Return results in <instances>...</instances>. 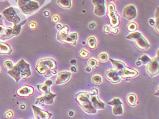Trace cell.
<instances>
[{
	"mask_svg": "<svg viewBox=\"0 0 159 119\" xmlns=\"http://www.w3.org/2000/svg\"><path fill=\"white\" fill-rule=\"evenodd\" d=\"M111 1H115V0H111Z\"/></svg>",
	"mask_w": 159,
	"mask_h": 119,
	"instance_id": "obj_51",
	"label": "cell"
},
{
	"mask_svg": "<svg viewBox=\"0 0 159 119\" xmlns=\"http://www.w3.org/2000/svg\"><path fill=\"white\" fill-rule=\"evenodd\" d=\"M110 61L113 65V68H114L113 70L117 71V72H119V71L122 70L123 69H124L126 67L124 63L122 61H119L114 60L112 59H110Z\"/></svg>",
	"mask_w": 159,
	"mask_h": 119,
	"instance_id": "obj_21",
	"label": "cell"
},
{
	"mask_svg": "<svg viewBox=\"0 0 159 119\" xmlns=\"http://www.w3.org/2000/svg\"><path fill=\"white\" fill-rule=\"evenodd\" d=\"M139 60H140L142 63L145 64V65H147L148 63L150 61V60H151V59H150V58L148 57L147 55H143L142 57L140 58V59H139Z\"/></svg>",
	"mask_w": 159,
	"mask_h": 119,
	"instance_id": "obj_31",
	"label": "cell"
},
{
	"mask_svg": "<svg viewBox=\"0 0 159 119\" xmlns=\"http://www.w3.org/2000/svg\"><path fill=\"white\" fill-rule=\"evenodd\" d=\"M59 21H60V19H59V16L58 15H54V16L52 17V21H53V23H58Z\"/></svg>",
	"mask_w": 159,
	"mask_h": 119,
	"instance_id": "obj_37",
	"label": "cell"
},
{
	"mask_svg": "<svg viewBox=\"0 0 159 119\" xmlns=\"http://www.w3.org/2000/svg\"><path fill=\"white\" fill-rule=\"evenodd\" d=\"M44 15H45V16H49V11H46V12L44 13Z\"/></svg>",
	"mask_w": 159,
	"mask_h": 119,
	"instance_id": "obj_46",
	"label": "cell"
},
{
	"mask_svg": "<svg viewBox=\"0 0 159 119\" xmlns=\"http://www.w3.org/2000/svg\"><path fill=\"white\" fill-rule=\"evenodd\" d=\"M34 89L31 86L24 85L19 88L17 91V95L19 97H27L34 94Z\"/></svg>",
	"mask_w": 159,
	"mask_h": 119,
	"instance_id": "obj_17",
	"label": "cell"
},
{
	"mask_svg": "<svg viewBox=\"0 0 159 119\" xmlns=\"http://www.w3.org/2000/svg\"><path fill=\"white\" fill-rule=\"evenodd\" d=\"M141 64H142V63H141V61L140 60L138 59V61H137L136 62V66H141Z\"/></svg>",
	"mask_w": 159,
	"mask_h": 119,
	"instance_id": "obj_42",
	"label": "cell"
},
{
	"mask_svg": "<svg viewBox=\"0 0 159 119\" xmlns=\"http://www.w3.org/2000/svg\"><path fill=\"white\" fill-rule=\"evenodd\" d=\"M68 31L69 28L68 26H62V29L59 30L57 34V40L62 43L75 46L78 40V34L77 32L68 33Z\"/></svg>",
	"mask_w": 159,
	"mask_h": 119,
	"instance_id": "obj_5",
	"label": "cell"
},
{
	"mask_svg": "<svg viewBox=\"0 0 159 119\" xmlns=\"http://www.w3.org/2000/svg\"><path fill=\"white\" fill-rule=\"evenodd\" d=\"M107 15L110 21V24L112 27H117L119 25V16L117 12L114 4H109L107 8Z\"/></svg>",
	"mask_w": 159,
	"mask_h": 119,
	"instance_id": "obj_9",
	"label": "cell"
},
{
	"mask_svg": "<svg viewBox=\"0 0 159 119\" xmlns=\"http://www.w3.org/2000/svg\"><path fill=\"white\" fill-rule=\"evenodd\" d=\"M4 116L7 118H12L13 117V112L11 110H8L4 114Z\"/></svg>",
	"mask_w": 159,
	"mask_h": 119,
	"instance_id": "obj_34",
	"label": "cell"
},
{
	"mask_svg": "<svg viewBox=\"0 0 159 119\" xmlns=\"http://www.w3.org/2000/svg\"><path fill=\"white\" fill-rule=\"evenodd\" d=\"M96 23L91 22L90 23V25H89V28H90V29H94L96 27Z\"/></svg>",
	"mask_w": 159,
	"mask_h": 119,
	"instance_id": "obj_38",
	"label": "cell"
},
{
	"mask_svg": "<svg viewBox=\"0 0 159 119\" xmlns=\"http://www.w3.org/2000/svg\"><path fill=\"white\" fill-rule=\"evenodd\" d=\"M87 44H88V47L91 49H95L97 45V40L95 37L90 36L88 38L87 40Z\"/></svg>",
	"mask_w": 159,
	"mask_h": 119,
	"instance_id": "obj_25",
	"label": "cell"
},
{
	"mask_svg": "<svg viewBox=\"0 0 159 119\" xmlns=\"http://www.w3.org/2000/svg\"><path fill=\"white\" fill-rule=\"evenodd\" d=\"M79 55L83 58H87V57H89V55H90V53H89L88 51H86V50L83 49L80 51Z\"/></svg>",
	"mask_w": 159,
	"mask_h": 119,
	"instance_id": "obj_33",
	"label": "cell"
},
{
	"mask_svg": "<svg viewBox=\"0 0 159 119\" xmlns=\"http://www.w3.org/2000/svg\"><path fill=\"white\" fill-rule=\"evenodd\" d=\"M57 3L64 9H70L72 6V0H57Z\"/></svg>",
	"mask_w": 159,
	"mask_h": 119,
	"instance_id": "obj_24",
	"label": "cell"
},
{
	"mask_svg": "<svg viewBox=\"0 0 159 119\" xmlns=\"http://www.w3.org/2000/svg\"><path fill=\"white\" fill-rule=\"evenodd\" d=\"M32 110L34 112L35 119H50L53 115L52 113L45 111V110L34 105H32Z\"/></svg>",
	"mask_w": 159,
	"mask_h": 119,
	"instance_id": "obj_15",
	"label": "cell"
},
{
	"mask_svg": "<svg viewBox=\"0 0 159 119\" xmlns=\"http://www.w3.org/2000/svg\"><path fill=\"white\" fill-rule=\"evenodd\" d=\"M56 27H57V29H58V30H60L61 29H62V25H61V24H58L57 26H56Z\"/></svg>",
	"mask_w": 159,
	"mask_h": 119,
	"instance_id": "obj_44",
	"label": "cell"
},
{
	"mask_svg": "<svg viewBox=\"0 0 159 119\" xmlns=\"http://www.w3.org/2000/svg\"><path fill=\"white\" fill-rule=\"evenodd\" d=\"M26 22L27 20H25L22 23L14 25L13 27H5V26L0 25V40H8L15 36H19L21 33V28Z\"/></svg>",
	"mask_w": 159,
	"mask_h": 119,
	"instance_id": "obj_4",
	"label": "cell"
},
{
	"mask_svg": "<svg viewBox=\"0 0 159 119\" xmlns=\"http://www.w3.org/2000/svg\"><path fill=\"white\" fill-rule=\"evenodd\" d=\"M69 116H74V112L73 111H70L69 112Z\"/></svg>",
	"mask_w": 159,
	"mask_h": 119,
	"instance_id": "obj_45",
	"label": "cell"
},
{
	"mask_svg": "<svg viewBox=\"0 0 159 119\" xmlns=\"http://www.w3.org/2000/svg\"><path fill=\"white\" fill-rule=\"evenodd\" d=\"M71 71H72V72H74V73H77V68H76L74 66H72L71 67Z\"/></svg>",
	"mask_w": 159,
	"mask_h": 119,
	"instance_id": "obj_41",
	"label": "cell"
},
{
	"mask_svg": "<svg viewBox=\"0 0 159 119\" xmlns=\"http://www.w3.org/2000/svg\"><path fill=\"white\" fill-rule=\"evenodd\" d=\"M18 5L24 14H31L40 8V5L33 0H18Z\"/></svg>",
	"mask_w": 159,
	"mask_h": 119,
	"instance_id": "obj_7",
	"label": "cell"
},
{
	"mask_svg": "<svg viewBox=\"0 0 159 119\" xmlns=\"http://www.w3.org/2000/svg\"><path fill=\"white\" fill-rule=\"evenodd\" d=\"M53 85V81L51 80H47L45 83L41 84H37L36 87L38 90L43 95L49 93L51 92V86Z\"/></svg>",
	"mask_w": 159,
	"mask_h": 119,
	"instance_id": "obj_20",
	"label": "cell"
},
{
	"mask_svg": "<svg viewBox=\"0 0 159 119\" xmlns=\"http://www.w3.org/2000/svg\"><path fill=\"white\" fill-rule=\"evenodd\" d=\"M137 8L134 5H128L124 8L123 16L128 21H132L137 17Z\"/></svg>",
	"mask_w": 159,
	"mask_h": 119,
	"instance_id": "obj_14",
	"label": "cell"
},
{
	"mask_svg": "<svg viewBox=\"0 0 159 119\" xmlns=\"http://www.w3.org/2000/svg\"><path fill=\"white\" fill-rule=\"evenodd\" d=\"M71 63L72 64H73V63H76V60L75 59H72Z\"/></svg>",
	"mask_w": 159,
	"mask_h": 119,
	"instance_id": "obj_47",
	"label": "cell"
},
{
	"mask_svg": "<svg viewBox=\"0 0 159 119\" xmlns=\"http://www.w3.org/2000/svg\"><path fill=\"white\" fill-rule=\"evenodd\" d=\"M126 29L130 33H133V32L136 31L137 30V25L134 22L130 23L126 27Z\"/></svg>",
	"mask_w": 159,
	"mask_h": 119,
	"instance_id": "obj_26",
	"label": "cell"
},
{
	"mask_svg": "<svg viewBox=\"0 0 159 119\" xmlns=\"http://www.w3.org/2000/svg\"><path fill=\"white\" fill-rule=\"evenodd\" d=\"M8 74L19 83L21 79H27L32 75L30 65L23 59H21L12 69L8 71Z\"/></svg>",
	"mask_w": 159,
	"mask_h": 119,
	"instance_id": "obj_1",
	"label": "cell"
},
{
	"mask_svg": "<svg viewBox=\"0 0 159 119\" xmlns=\"http://www.w3.org/2000/svg\"><path fill=\"white\" fill-rule=\"evenodd\" d=\"M3 15L6 20L12 23L14 25H17L20 23V17L18 16L15 10L12 7L6 8L3 11Z\"/></svg>",
	"mask_w": 159,
	"mask_h": 119,
	"instance_id": "obj_10",
	"label": "cell"
},
{
	"mask_svg": "<svg viewBox=\"0 0 159 119\" xmlns=\"http://www.w3.org/2000/svg\"><path fill=\"white\" fill-rule=\"evenodd\" d=\"M86 70V71H87V72H90V73L91 71V68H90V66H88V67H87Z\"/></svg>",
	"mask_w": 159,
	"mask_h": 119,
	"instance_id": "obj_43",
	"label": "cell"
},
{
	"mask_svg": "<svg viewBox=\"0 0 159 119\" xmlns=\"http://www.w3.org/2000/svg\"><path fill=\"white\" fill-rule=\"evenodd\" d=\"M108 105L113 106L112 112L115 116L122 115L124 113L123 103L119 98H114L112 101H109Z\"/></svg>",
	"mask_w": 159,
	"mask_h": 119,
	"instance_id": "obj_11",
	"label": "cell"
},
{
	"mask_svg": "<svg viewBox=\"0 0 159 119\" xmlns=\"http://www.w3.org/2000/svg\"><path fill=\"white\" fill-rule=\"evenodd\" d=\"M105 77L111 83L114 84H117L120 83L122 81V78L120 75L117 71H115L114 70H110L106 71Z\"/></svg>",
	"mask_w": 159,
	"mask_h": 119,
	"instance_id": "obj_16",
	"label": "cell"
},
{
	"mask_svg": "<svg viewBox=\"0 0 159 119\" xmlns=\"http://www.w3.org/2000/svg\"><path fill=\"white\" fill-rule=\"evenodd\" d=\"M4 68L8 69V70H9L13 68L14 65H13V63L11 61L8 60V61H6L4 63Z\"/></svg>",
	"mask_w": 159,
	"mask_h": 119,
	"instance_id": "obj_32",
	"label": "cell"
},
{
	"mask_svg": "<svg viewBox=\"0 0 159 119\" xmlns=\"http://www.w3.org/2000/svg\"><path fill=\"white\" fill-rule=\"evenodd\" d=\"M156 21H155V29L157 33L159 32V12H158V7L156 8Z\"/></svg>",
	"mask_w": 159,
	"mask_h": 119,
	"instance_id": "obj_28",
	"label": "cell"
},
{
	"mask_svg": "<svg viewBox=\"0 0 159 119\" xmlns=\"http://www.w3.org/2000/svg\"><path fill=\"white\" fill-rule=\"evenodd\" d=\"M110 27H109V26H104V28H103V30L104 32H106V33H109L110 32Z\"/></svg>",
	"mask_w": 159,
	"mask_h": 119,
	"instance_id": "obj_39",
	"label": "cell"
},
{
	"mask_svg": "<svg viewBox=\"0 0 159 119\" xmlns=\"http://www.w3.org/2000/svg\"><path fill=\"white\" fill-rule=\"evenodd\" d=\"M0 1H5V0H0Z\"/></svg>",
	"mask_w": 159,
	"mask_h": 119,
	"instance_id": "obj_49",
	"label": "cell"
},
{
	"mask_svg": "<svg viewBox=\"0 0 159 119\" xmlns=\"http://www.w3.org/2000/svg\"><path fill=\"white\" fill-rule=\"evenodd\" d=\"M159 51H157L156 57L150 60L146 65V71L151 77H155L159 73Z\"/></svg>",
	"mask_w": 159,
	"mask_h": 119,
	"instance_id": "obj_8",
	"label": "cell"
},
{
	"mask_svg": "<svg viewBox=\"0 0 159 119\" xmlns=\"http://www.w3.org/2000/svg\"><path fill=\"white\" fill-rule=\"evenodd\" d=\"M75 99L81 109L88 114H96L98 110L91 102L90 93L79 92L75 95Z\"/></svg>",
	"mask_w": 159,
	"mask_h": 119,
	"instance_id": "obj_3",
	"label": "cell"
},
{
	"mask_svg": "<svg viewBox=\"0 0 159 119\" xmlns=\"http://www.w3.org/2000/svg\"><path fill=\"white\" fill-rule=\"evenodd\" d=\"M1 15L0 14V19H1Z\"/></svg>",
	"mask_w": 159,
	"mask_h": 119,
	"instance_id": "obj_50",
	"label": "cell"
},
{
	"mask_svg": "<svg viewBox=\"0 0 159 119\" xmlns=\"http://www.w3.org/2000/svg\"><path fill=\"white\" fill-rule=\"evenodd\" d=\"M91 3L94 6V13L97 16H103L106 14L105 0H91Z\"/></svg>",
	"mask_w": 159,
	"mask_h": 119,
	"instance_id": "obj_12",
	"label": "cell"
},
{
	"mask_svg": "<svg viewBox=\"0 0 159 119\" xmlns=\"http://www.w3.org/2000/svg\"><path fill=\"white\" fill-rule=\"evenodd\" d=\"M148 22H149V24L151 26H155V21H154V20L153 19H149Z\"/></svg>",
	"mask_w": 159,
	"mask_h": 119,
	"instance_id": "obj_40",
	"label": "cell"
},
{
	"mask_svg": "<svg viewBox=\"0 0 159 119\" xmlns=\"http://www.w3.org/2000/svg\"><path fill=\"white\" fill-rule=\"evenodd\" d=\"M88 63V66H90L91 68H96L98 66L97 61L95 59H94V58H91V59H89Z\"/></svg>",
	"mask_w": 159,
	"mask_h": 119,
	"instance_id": "obj_29",
	"label": "cell"
},
{
	"mask_svg": "<svg viewBox=\"0 0 159 119\" xmlns=\"http://www.w3.org/2000/svg\"><path fill=\"white\" fill-rule=\"evenodd\" d=\"M71 77V72L68 71H61V72L58 73L57 79H56L55 84H58V85H60V84H65L68 82L70 78Z\"/></svg>",
	"mask_w": 159,
	"mask_h": 119,
	"instance_id": "obj_18",
	"label": "cell"
},
{
	"mask_svg": "<svg viewBox=\"0 0 159 119\" xmlns=\"http://www.w3.org/2000/svg\"><path fill=\"white\" fill-rule=\"evenodd\" d=\"M110 32H112V33H114V34H117V33H118L119 29H117V27H112L110 28Z\"/></svg>",
	"mask_w": 159,
	"mask_h": 119,
	"instance_id": "obj_35",
	"label": "cell"
},
{
	"mask_svg": "<svg viewBox=\"0 0 159 119\" xmlns=\"http://www.w3.org/2000/svg\"><path fill=\"white\" fill-rule=\"evenodd\" d=\"M118 73L120 75L122 79L134 78L139 74V72L136 70H132V69H130L128 67H126L124 69H123Z\"/></svg>",
	"mask_w": 159,
	"mask_h": 119,
	"instance_id": "obj_19",
	"label": "cell"
},
{
	"mask_svg": "<svg viewBox=\"0 0 159 119\" xmlns=\"http://www.w3.org/2000/svg\"><path fill=\"white\" fill-rule=\"evenodd\" d=\"M126 39L132 41L135 44L137 48L141 51H146L150 47V43L139 31H135L126 36Z\"/></svg>",
	"mask_w": 159,
	"mask_h": 119,
	"instance_id": "obj_6",
	"label": "cell"
},
{
	"mask_svg": "<svg viewBox=\"0 0 159 119\" xmlns=\"http://www.w3.org/2000/svg\"><path fill=\"white\" fill-rule=\"evenodd\" d=\"M99 59L101 62H106L109 59L108 55L105 53H102L101 54H100L99 56Z\"/></svg>",
	"mask_w": 159,
	"mask_h": 119,
	"instance_id": "obj_30",
	"label": "cell"
},
{
	"mask_svg": "<svg viewBox=\"0 0 159 119\" xmlns=\"http://www.w3.org/2000/svg\"><path fill=\"white\" fill-rule=\"evenodd\" d=\"M58 64L55 60L51 58H45L40 59L37 62L36 70L39 74L43 75L45 78H50L57 73Z\"/></svg>",
	"mask_w": 159,
	"mask_h": 119,
	"instance_id": "obj_2",
	"label": "cell"
},
{
	"mask_svg": "<svg viewBox=\"0 0 159 119\" xmlns=\"http://www.w3.org/2000/svg\"><path fill=\"white\" fill-rule=\"evenodd\" d=\"M25 105H21V109H25Z\"/></svg>",
	"mask_w": 159,
	"mask_h": 119,
	"instance_id": "obj_48",
	"label": "cell"
},
{
	"mask_svg": "<svg viewBox=\"0 0 159 119\" xmlns=\"http://www.w3.org/2000/svg\"><path fill=\"white\" fill-rule=\"evenodd\" d=\"M137 96L133 93H130L126 96V102L131 107L135 106L137 102Z\"/></svg>",
	"mask_w": 159,
	"mask_h": 119,
	"instance_id": "obj_23",
	"label": "cell"
},
{
	"mask_svg": "<svg viewBox=\"0 0 159 119\" xmlns=\"http://www.w3.org/2000/svg\"><path fill=\"white\" fill-rule=\"evenodd\" d=\"M29 27L32 29H36V23L35 22H34V21H32V22H30L29 23Z\"/></svg>",
	"mask_w": 159,
	"mask_h": 119,
	"instance_id": "obj_36",
	"label": "cell"
},
{
	"mask_svg": "<svg viewBox=\"0 0 159 119\" xmlns=\"http://www.w3.org/2000/svg\"><path fill=\"white\" fill-rule=\"evenodd\" d=\"M12 52V48L6 43L0 42V54L1 55H10Z\"/></svg>",
	"mask_w": 159,
	"mask_h": 119,
	"instance_id": "obj_22",
	"label": "cell"
},
{
	"mask_svg": "<svg viewBox=\"0 0 159 119\" xmlns=\"http://www.w3.org/2000/svg\"><path fill=\"white\" fill-rule=\"evenodd\" d=\"M91 82L95 84H101L102 82V78L101 76L94 75L91 78Z\"/></svg>",
	"mask_w": 159,
	"mask_h": 119,
	"instance_id": "obj_27",
	"label": "cell"
},
{
	"mask_svg": "<svg viewBox=\"0 0 159 119\" xmlns=\"http://www.w3.org/2000/svg\"><path fill=\"white\" fill-rule=\"evenodd\" d=\"M56 96H57V94H54L53 93L50 92L49 93L44 95L43 96L36 98V101H35V103L40 105L53 104L54 102V99L55 98Z\"/></svg>",
	"mask_w": 159,
	"mask_h": 119,
	"instance_id": "obj_13",
	"label": "cell"
}]
</instances>
